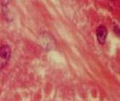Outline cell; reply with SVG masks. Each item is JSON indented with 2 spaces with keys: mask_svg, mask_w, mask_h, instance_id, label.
<instances>
[{
  "mask_svg": "<svg viewBox=\"0 0 120 101\" xmlns=\"http://www.w3.org/2000/svg\"><path fill=\"white\" fill-rule=\"evenodd\" d=\"M108 32L107 29L105 26L100 25L98 27L97 30H96V35H97V40L98 42L100 45H104L106 40V37H107Z\"/></svg>",
  "mask_w": 120,
  "mask_h": 101,
  "instance_id": "obj_2",
  "label": "cell"
},
{
  "mask_svg": "<svg viewBox=\"0 0 120 101\" xmlns=\"http://www.w3.org/2000/svg\"><path fill=\"white\" fill-rule=\"evenodd\" d=\"M43 39L41 40L42 42H46V46H45V49L46 50H52L54 47H55V40H54V38L52 36L49 34L47 33H42Z\"/></svg>",
  "mask_w": 120,
  "mask_h": 101,
  "instance_id": "obj_3",
  "label": "cell"
},
{
  "mask_svg": "<svg viewBox=\"0 0 120 101\" xmlns=\"http://www.w3.org/2000/svg\"><path fill=\"white\" fill-rule=\"evenodd\" d=\"M11 57V48L8 45L0 46V69H4L7 65Z\"/></svg>",
  "mask_w": 120,
  "mask_h": 101,
  "instance_id": "obj_1",
  "label": "cell"
},
{
  "mask_svg": "<svg viewBox=\"0 0 120 101\" xmlns=\"http://www.w3.org/2000/svg\"><path fill=\"white\" fill-rule=\"evenodd\" d=\"M114 33H115L116 35L119 38V37H120V29H119V27H118V25L114 26Z\"/></svg>",
  "mask_w": 120,
  "mask_h": 101,
  "instance_id": "obj_4",
  "label": "cell"
}]
</instances>
